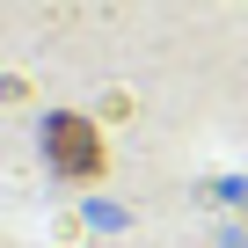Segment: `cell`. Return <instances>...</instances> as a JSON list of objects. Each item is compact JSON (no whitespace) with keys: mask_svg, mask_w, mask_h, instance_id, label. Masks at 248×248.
Here are the masks:
<instances>
[{"mask_svg":"<svg viewBox=\"0 0 248 248\" xmlns=\"http://www.w3.org/2000/svg\"><path fill=\"white\" fill-rule=\"evenodd\" d=\"M44 139H51V168H59V175H73V183L102 175V139H95L88 117H51Z\"/></svg>","mask_w":248,"mask_h":248,"instance_id":"1","label":"cell"}]
</instances>
